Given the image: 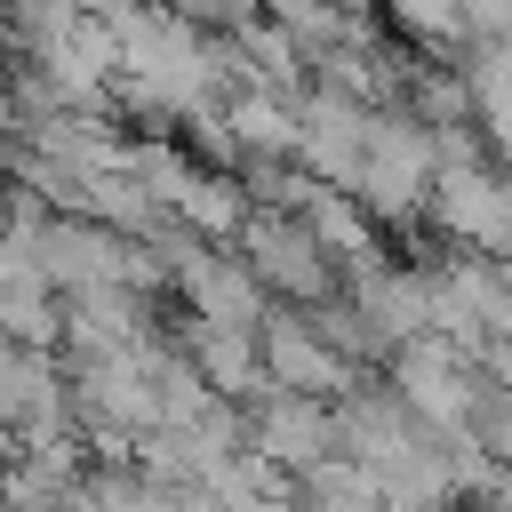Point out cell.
<instances>
[{"instance_id":"1","label":"cell","mask_w":512,"mask_h":512,"mask_svg":"<svg viewBox=\"0 0 512 512\" xmlns=\"http://www.w3.org/2000/svg\"><path fill=\"white\" fill-rule=\"evenodd\" d=\"M440 144V176H432V224L456 248H480L488 264H512V176L496 160H480V144L464 128L432 136Z\"/></svg>"},{"instance_id":"2","label":"cell","mask_w":512,"mask_h":512,"mask_svg":"<svg viewBox=\"0 0 512 512\" xmlns=\"http://www.w3.org/2000/svg\"><path fill=\"white\" fill-rule=\"evenodd\" d=\"M432 176H440L432 128H416L408 112H376V120H368L360 176H352V200H360L376 224H408V216L432 208Z\"/></svg>"},{"instance_id":"3","label":"cell","mask_w":512,"mask_h":512,"mask_svg":"<svg viewBox=\"0 0 512 512\" xmlns=\"http://www.w3.org/2000/svg\"><path fill=\"white\" fill-rule=\"evenodd\" d=\"M392 392H400V400L416 408V424H432V432H472V416H480V400H488L480 360L456 352L448 336L400 344V352H392Z\"/></svg>"},{"instance_id":"4","label":"cell","mask_w":512,"mask_h":512,"mask_svg":"<svg viewBox=\"0 0 512 512\" xmlns=\"http://www.w3.org/2000/svg\"><path fill=\"white\" fill-rule=\"evenodd\" d=\"M240 264L256 272L264 296H288V304H304V312L336 296V264L320 256V240H312L288 208H248V224H240Z\"/></svg>"},{"instance_id":"5","label":"cell","mask_w":512,"mask_h":512,"mask_svg":"<svg viewBox=\"0 0 512 512\" xmlns=\"http://www.w3.org/2000/svg\"><path fill=\"white\" fill-rule=\"evenodd\" d=\"M248 448L288 472V480H312L320 464L344 456V424H336V400H304V392H264L256 416H248Z\"/></svg>"},{"instance_id":"6","label":"cell","mask_w":512,"mask_h":512,"mask_svg":"<svg viewBox=\"0 0 512 512\" xmlns=\"http://www.w3.org/2000/svg\"><path fill=\"white\" fill-rule=\"evenodd\" d=\"M368 120H376V104H352L336 88L296 96V168L312 184H352L360 152H368Z\"/></svg>"},{"instance_id":"7","label":"cell","mask_w":512,"mask_h":512,"mask_svg":"<svg viewBox=\"0 0 512 512\" xmlns=\"http://www.w3.org/2000/svg\"><path fill=\"white\" fill-rule=\"evenodd\" d=\"M176 288H184V304H192V320H208V328H248V336H264V288H256V272L240 264V256H216V248H184V264H176Z\"/></svg>"},{"instance_id":"8","label":"cell","mask_w":512,"mask_h":512,"mask_svg":"<svg viewBox=\"0 0 512 512\" xmlns=\"http://www.w3.org/2000/svg\"><path fill=\"white\" fill-rule=\"evenodd\" d=\"M264 376L272 392H304V400H344L360 368H344L312 320H264Z\"/></svg>"},{"instance_id":"9","label":"cell","mask_w":512,"mask_h":512,"mask_svg":"<svg viewBox=\"0 0 512 512\" xmlns=\"http://www.w3.org/2000/svg\"><path fill=\"white\" fill-rule=\"evenodd\" d=\"M336 424H344V456L376 480L384 464H400L432 424H416V408L400 400V392H344V408H336Z\"/></svg>"},{"instance_id":"10","label":"cell","mask_w":512,"mask_h":512,"mask_svg":"<svg viewBox=\"0 0 512 512\" xmlns=\"http://www.w3.org/2000/svg\"><path fill=\"white\" fill-rule=\"evenodd\" d=\"M296 224L320 240V256H328L344 280L376 272V216H368L352 192H336V184H304V200H296Z\"/></svg>"},{"instance_id":"11","label":"cell","mask_w":512,"mask_h":512,"mask_svg":"<svg viewBox=\"0 0 512 512\" xmlns=\"http://www.w3.org/2000/svg\"><path fill=\"white\" fill-rule=\"evenodd\" d=\"M176 352L200 368V384H208L216 400H264V392H272V376H264V336H248V328H208V320H192Z\"/></svg>"},{"instance_id":"12","label":"cell","mask_w":512,"mask_h":512,"mask_svg":"<svg viewBox=\"0 0 512 512\" xmlns=\"http://www.w3.org/2000/svg\"><path fill=\"white\" fill-rule=\"evenodd\" d=\"M352 304L368 312V328L400 352L416 336H432V296H424V264H376L352 280Z\"/></svg>"},{"instance_id":"13","label":"cell","mask_w":512,"mask_h":512,"mask_svg":"<svg viewBox=\"0 0 512 512\" xmlns=\"http://www.w3.org/2000/svg\"><path fill=\"white\" fill-rule=\"evenodd\" d=\"M248 192L232 184V176H216V168H200L192 176V192L176 200V224L192 232V240H240V224H248Z\"/></svg>"},{"instance_id":"14","label":"cell","mask_w":512,"mask_h":512,"mask_svg":"<svg viewBox=\"0 0 512 512\" xmlns=\"http://www.w3.org/2000/svg\"><path fill=\"white\" fill-rule=\"evenodd\" d=\"M296 512H384V488H376L352 456H336V464H320L312 480H296Z\"/></svg>"},{"instance_id":"15","label":"cell","mask_w":512,"mask_h":512,"mask_svg":"<svg viewBox=\"0 0 512 512\" xmlns=\"http://www.w3.org/2000/svg\"><path fill=\"white\" fill-rule=\"evenodd\" d=\"M384 24H392L400 40H416V48H456V40H472L464 0H384Z\"/></svg>"},{"instance_id":"16","label":"cell","mask_w":512,"mask_h":512,"mask_svg":"<svg viewBox=\"0 0 512 512\" xmlns=\"http://www.w3.org/2000/svg\"><path fill=\"white\" fill-rule=\"evenodd\" d=\"M160 8H168L176 24H192L200 40H208V32H216V40H232V32H248V24L264 16V0H160Z\"/></svg>"},{"instance_id":"17","label":"cell","mask_w":512,"mask_h":512,"mask_svg":"<svg viewBox=\"0 0 512 512\" xmlns=\"http://www.w3.org/2000/svg\"><path fill=\"white\" fill-rule=\"evenodd\" d=\"M472 440H480V448H488V456L512 472V392H504V384L480 400V416H472Z\"/></svg>"},{"instance_id":"18","label":"cell","mask_w":512,"mask_h":512,"mask_svg":"<svg viewBox=\"0 0 512 512\" xmlns=\"http://www.w3.org/2000/svg\"><path fill=\"white\" fill-rule=\"evenodd\" d=\"M192 512H296V496H240V504H216V496H192Z\"/></svg>"},{"instance_id":"19","label":"cell","mask_w":512,"mask_h":512,"mask_svg":"<svg viewBox=\"0 0 512 512\" xmlns=\"http://www.w3.org/2000/svg\"><path fill=\"white\" fill-rule=\"evenodd\" d=\"M488 368H496V376H504V392H512V352H496V360H488Z\"/></svg>"}]
</instances>
